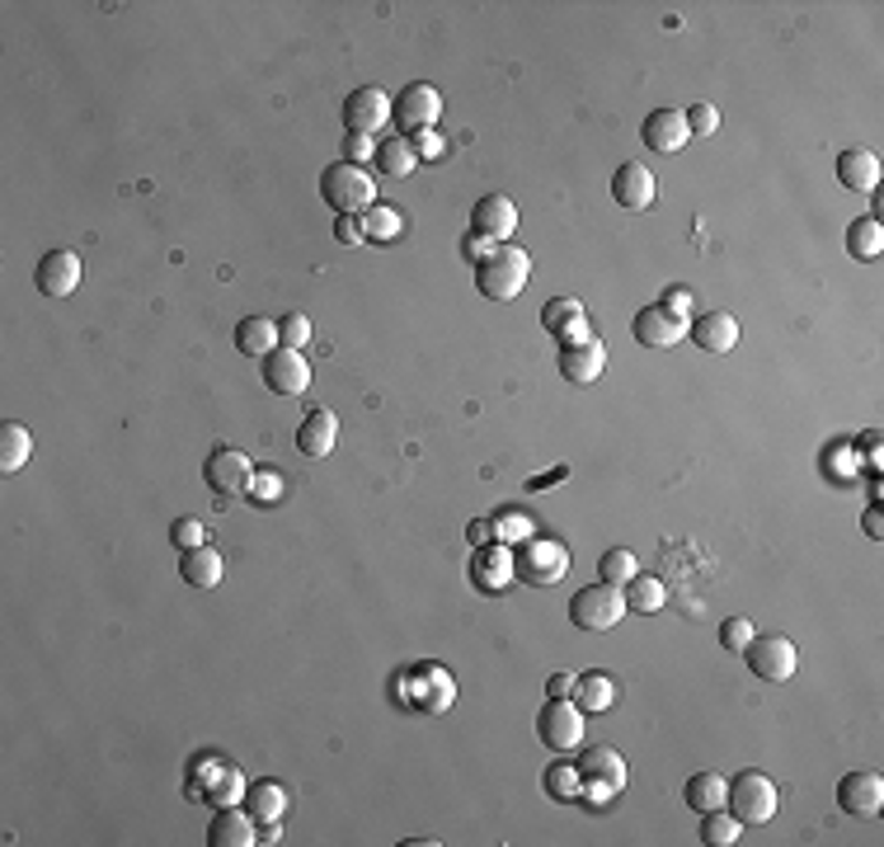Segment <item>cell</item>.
Returning <instances> with one entry per match:
<instances>
[{"mask_svg": "<svg viewBox=\"0 0 884 847\" xmlns=\"http://www.w3.org/2000/svg\"><path fill=\"white\" fill-rule=\"evenodd\" d=\"M527 278H532V259H527V250H522V245H513V240L495 245L489 259L476 264V288L489 301H513L527 288Z\"/></svg>", "mask_w": 884, "mask_h": 847, "instance_id": "cell-1", "label": "cell"}, {"mask_svg": "<svg viewBox=\"0 0 884 847\" xmlns=\"http://www.w3.org/2000/svg\"><path fill=\"white\" fill-rule=\"evenodd\" d=\"M320 194L334 207L339 217H363L367 207L376 203V179L367 175L363 165H349V161H334L325 175H320Z\"/></svg>", "mask_w": 884, "mask_h": 847, "instance_id": "cell-2", "label": "cell"}, {"mask_svg": "<svg viewBox=\"0 0 884 847\" xmlns=\"http://www.w3.org/2000/svg\"><path fill=\"white\" fill-rule=\"evenodd\" d=\"M188 800H202L217 809L236 805V800H245V777L221 753H202V758H194V772H188Z\"/></svg>", "mask_w": 884, "mask_h": 847, "instance_id": "cell-3", "label": "cell"}, {"mask_svg": "<svg viewBox=\"0 0 884 847\" xmlns=\"http://www.w3.org/2000/svg\"><path fill=\"white\" fill-rule=\"evenodd\" d=\"M725 805H729V815L739 824H767L771 815H777V805H781V791H777V782H771L767 772H739V777L729 782V791H725Z\"/></svg>", "mask_w": 884, "mask_h": 847, "instance_id": "cell-4", "label": "cell"}, {"mask_svg": "<svg viewBox=\"0 0 884 847\" xmlns=\"http://www.w3.org/2000/svg\"><path fill=\"white\" fill-rule=\"evenodd\" d=\"M626 593L616 589V583H589V589H579L570 598V621L579 631H612L621 617H626Z\"/></svg>", "mask_w": 884, "mask_h": 847, "instance_id": "cell-5", "label": "cell"}, {"mask_svg": "<svg viewBox=\"0 0 884 847\" xmlns=\"http://www.w3.org/2000/svg\"><path fill=\"white\" fill-rule=\"evenodd\" d=\"M513 570L527 583H560L564 575H570V546L555 541V537H527V541H518Z\"/></svg>", "mask_w": 884, "mask_h": 847, "instance_id": "cell-6", "label": "cell"}, {"mask_svg": "<svg viewBox=\"0 0 884 847\" xmlns=\"http://www.w3.org/2000/svg\"><path fill=\"white\" fill-rule=\"evenodd\" d=\"M391 118H395V127H401V137L405 132H433L438 127V118H443V94H438V85H428V81H414V85H405L401 90V100L391 104Z\"/></svg>", "mask_w": 884, "mask_h": 847, "instance_id": "cell-7", "label": "cell"}, {"mask_svg": "<svg viewBox=\"0 0 884 847\" xmlns=\"http://www.w3.org/2000/svg\"><path fill=\"white\" fill-rule=\"evenodd\" d=\"M739 654L748 659L752 678H762V683H786V678H795V669H800V654L786 636H752Z\"/></svg>", "mask_w": 884, "mask_h": 847, "instance_id": "cell-8", "label": "cell"}, {"mask_svg": "<svg viewBox=\"0 0 884 847\" xmlns=\"http://www.w3.org/2000/svg\"><path fill=\"white\" fill-rule=\"evenodd\" d=\"M537 734L551 753H570L583 740V711L570 702V696H545V706L537 715Z\"/></svg>", "mask_w": 884, "mask_h": 847, "instance_id": "cell-9", "label": "cell"}, {"mask_svg": "<svg viewBox=\"0 0 884 847\" xmlns=\"http://www.w3.org/2000/svg\"><path fill=\"white\" fill-rule=\"evenodd\" d=\"M202 481L212 495H245L254 481V462L240 447H212V457L202 462Z\"/></svg>", "mask_w": 884, "mask_h": 847, "instance_id": "cell-10", "label": "cell"}, {"mask_svg": "<svg viewBox=\"0 0 884 847\" xmlns=\"http://www.w3.org/2000/svg\"><path fill=\"white\" fill-rule=\"evenodd\" d=\"M391 94L382 90V85H357V90H349V100H344V123H349V132H357V137H376L386 123H391Z\"/></svg>", "mask_w": 884, "mask_h": 847, "instance_id": "cell-11", "label": "cell"}, {"mask_svg": "<svg viewBox=\"0 0 884 847\" xmlns=\"http://www.w3.org/2000/svg\"><path fill=\"white\" fill-rule=\"evenodd\" d=\"M560 376L570 386H593L602 372H607V344H602L597 334L589 339H574V344H560Z\"/></svg>", "mask_w": 884, "mask_h": 847, "instance_id": "cell-12", "label": "cell"}, {"mask_svg": "<svg viewBox=\"0 0 884 847\" xmlns=\"http://www.w3.org/2000/svg\"><path fill=\"white\" fill-rule=\"evenodd\" d=\"M263 386H269L273 395H301L311 386V363L301 358V349H273L269 358H263Z\"/></svg>", "mask_w": 884, "mask_h": 847, "instance_id": "cell-13", "label": "cell"}, {"mask_svg": "<svg viewBox=\"0 0 884 847\" xmlns=\"http://www.w3.org/2000/svg\"><path fill=\"white\" fill-rule=\"evenodd\" d=\"M470 226H476V236L495 240V245H508L518 236V203L508 194H489L476 203V213H470Z\"/></svg>", "mask_w": 884, "mask_h": 847, "instance_id": "cell-14", "label": "cell"}, {"mask_svg": "<svg viewBox=\"0 0 884 847\" xmlns=\"http://www.w3.org/2000/svg\"><path fill=\"white\" fill-rule=\"evenodd\" d=\"M631 334H635L645 349H673L677 339H687V320H683V316H673V311L664 307V301H658V307L635 311Z\"/></svg>", "mask_w": 884, "mask_h": 847, "instance_id": "cell-15", "label": "cell"}, {"mask_svg": "<svg viewBox=\"0 0 884 847\" xmlns=\"http://www.w3.org/2000/svg\"><path fill=\"white\" fill-rule=\"evenodd\" d=\"M33 282H38V292H43V297H71L75 288H81V255H75V250H48L43 259H38Z\"/></svg>", "mask_w": 884, "mask_h": 847, "instance_id": "cell-16", "label": "cell"}, {"mask_svg": "<svg viewBox=\"0 0 884 847\" xmlns=\"http://www.w3.org/2000/svg\"><path fill=\"white\" fill-rule=\"evenodd\" d=\"M654 194H658V184L649 175V165H639V161L616 165V175H612V203L616 207H626V213H645V207L654 203Z\"/></svg>", "mask_w": 884, "mask_h": 847, "instance_id": "cell-17", "label": "cell"}, {"mask_svg": "<svg viewBox=\"0 0 884 847\" xmlns=\"http://www.w3.org/2000/svg\"><path fill=\"white\" fill-rule=\"evenodd\" d=\"M639 137H645V146L654 151V156H673V151H683L691 142V127L677 109H654L645 123H639Z\"/></svg>", "mask_w": 884, "mask_h": 847, "instance_id": "cell-18", "label": "cell"}, {"mask_svg": "<svg viewBox=\"0 0 884 847\" xmlns=\"http://www.w3.org/2000/svg\"><path fill=\"white\" fill-rule=\"evenodd\" d=\"M838 805H842V815H856V819L880 815V805H884L880 772H846L838 782Z\"/></svg>", "mask_w": 884, "mask_h": 847, "instance_id": "cell-19", "label": "cell"}, {"mask_svg": "<svg viewBox=\"0 0 884 847\" xmlns=\"http://www.w3.org/2000/svg\"><path fill=\"white\" fill-rule=\"evenodd\" d=\"M579 777H583V791H593V796H616L621 786H626V763H621L616 748H593L589 758L579 763Z\"/></svg>", "mask_w": 884, "mask_h": 847, "instance_id": "cell-20", "label": "cell"}, {"mask_svg": "<svg viewBox=\"0 0 884 847\" xmlns=\"http://www.w3.org/2000/svg\"><path fill=\"white\" fill-rule=\"evenodd\" d=\"M687 334L696 349L706 353H729L739 344V316L734 311H701L696 320H687Z\"/></svg>", "mask_w": 884, "mask_h": 847, "instance_id": "cell-21", "label": "cell"}, {"mask_svg": "<svg viewBox=\"0 0 884 847\" xmlns=\"http://www.w3.org/2000/svg\"><path fill=\"white\" fill-rule=\"evenodd\" d=\"M207 843H212V847H254L259 843V824H254L250 809L221 805L212 815V824H207Z\"/></svg>", "mask_w": 884, "mask_h": 847, "instance_id": "cell-22", "label": "cell"}, {"mask_svg": "<svg viewBox=\"0 0 884 847\" xmlns=\"http://www.w3.org/2000/svg\"><path fill=\"white\" fill-rule=\"evenodd\" d=\"M880 175H884V165H880L875 151L856 146V151H842L838 156V184L846 188V194H875Z\"/></svg>", "mask_w": 884, "mask_h": 847, "instance_id": "cell-23", "label": "cell"}, {"mask_svg": "<svg viewBox=\"0 0 884 847\" xmlns=\"http://www.w3.org/2000/svg\"><path fill=\"white\" fill-rule=\"evenodd\" d=\"M334 443H339V414L334 410H311L306 420H301V428H297L301 457L320 462V457H330V452H334Z\"/></svg>", "mask_w": 884, "mask_h": 847, "instance_id": "cell-24", "label": "cell"}, {"mask_svg": "<svg viewBox=\"0 0 884 847\" xmlns=\"http://www.w3.org/2000/svg\"><path fill=\"white\" fill-rule=\"evenodd\" d=\"M470 579L480 583V589H489V593H499L508 579H518V570H513V556L503 551V546H476V560H470Z\"/></svg>", "mask_w": 884, "mask_h": 847, "instance_id": "cell-25", "label": "cell"}, {"mask_svg": "<svg viewBox=\"0 0 884 847\" xmlns=\"http://www.w3.org/2000/svg\"><path fill=\"white\" fill-rule=\"evenodd\" d=\"M541 326H545V334H560L564 344L589 339V326H583V301H574V297L545 301V307H541Z\"/></svg>", "mask_w": 884, "mask_h": 847, "instance_id": "cell-26", "label": "cell"}, {"mask_svg": "<svg viewBox=\"0 0 884 847\" xmlns=\"http://www.w3.org/2000/svg\"><path fill=\"white\" fill-rule=\"evenodd\" d=\"M278 344H282V339H278V320H269V316H245L240 326H236V349L245 358H269Z\"/></svg>", "mask_w": 884, "mask_h": 847, "instance_id": "cell-27", "label": "cell"}, {"mask_svg": "<svg viewBox=\"0 0 884 847\" xmlns=\"http://www.w3.org/2000/svg\"><path fill=\"white\" fill-rule=\"evenodd\" d=\"M179 575H184V583H194V589H217V583H221L217 546H194V551H179Z\"/></svg>", "mask_w": 884, "mask_h": 847, "instance_id": "cell-28", "label": "cell"}, {"mask_svg": "<svg viewBox=\"0 0 884 847\" xmlns=\"http://www.w3.org/2000/svg\"><path fill=\"white\" fill-rule=\"evenodd\" d=\"M288 791H282L278 782H254L245 786V809L254 815V824H278L282 815H288Z\"/></svg>", "mask_w": 884, "mask_h": 847, "instance_id": "cell-29", "label": "cell"}, {"mask_svg": "<svg viewBox=\"0 0 884 847\" xmlns=\"http://www.w3.org/2000/svg\"><path fill=\"white\" fill-rule=\"evenodd\" d=\"M616 702V678L612 673H583L574 678V706L589 715V711H607Z\"/></svg>", "mask_w": 884, "mask_h": 847, "instance_id": "cell-30", "label": "cell"}, {"mask_svg": "<svg viewBox=\"0 0 884 847\" xmlns=\"http://www.w3.org/2000/svg\"><path fill=\"white\" fill-rule=\"evenodd\" d=\"M725 791H729V782L720 777V772H691L687 786H683V800L696 809V815H706V809L725 805Z\"/></svg>", "mask_w": 884, "mask_h": 847, "instance_id": "cell-31", "label": "cell"}, {"mask_svg": "<svg viewBox=\"0 0 884 847\" xmlns=\"http://www.w3.org/2000/svg\"><path fill=\"white\" fill-rule=\"evenodd\" d=\"M414 165H419V151H414L409 137H386V142H376V169H382V175L405 179Z\"/></svg>", "mask_w": 884, "mask_h": 847, "instance_id": "cell-32", "label": "cell"}, {"mask_svg": "<svg viewBox=\"0 0 884 847\" xmlns=\"http://www.w3.org/2000/svg\"><path fill=\"white\" fill-rule=\"evenodd\" d=\"M621 593H626L631 612H645V617L664 612V602H668V589H664V579H658V575H631V583Z\"/></svg>", "mask_w": 884, "mask_h": 847, "instance_id": "cell-33", "label": "cell"}, {"mask_svg": "<svg viewBox=\"0 0 884 847\" xmlns=\"http://www.w3.org/2000/svg\"><path fill=\"white\" fill-rule=\"evenodd\" d=\"M29 457H33V433L19 420H6L0 424V471H19Z\"/></svg>", "mask_w": 884, "mask_h": 847, "instance_id": "cell-34", "label": "cell"}, {"mask_svg": "<svg viewBox=\"0 0 884 847\" xmlns=\"http://www.w3.org/2000/svg\"><path fill=\"white\" fill-rule=\"evenodd\" d=\"M846 255L852 259H880L884 255V231H880V217H861L846 226Z\"/></svg>", "mask_w": 884, "mask_h": 847, "instance_id": "cell-35", "label": "cell"}, {"mask_svg": "<svg viewBox=\"0 0 884 847\" xmlns=\"http://www.w3.org/2000/svg\"><path fill=\"white\" fill-rule=\"evenodd\" d=\"M739 834H743V824L734 819L729 809L715 805V809H706V815H701V838L710 847H734V843H739Z\"/></svg>", "mask_w": 884, "mask_h": 847, "instance_id": "cell-36", "label": "cell"}, {"mask_svg": "<svg viewBox=\"0 0 884 847\" xmlns=\"http://www.w3.org/2000/svg\"><path fill=\"white\" fill-rule=\"evenodd\" d=\"M363 236L376 240V245H391L395 236H401V213L386 207V203H372L367 213H363Z\"/></svg>", "mask_w": 884, "mask_h": 847, "instance_id": "cell-37", "label": "cell"}, {"mask_svg": "<svg viewBox=\"0 0 884 847\" xmlns=\"http://www.w3.org/2000/svg\"><path fill=\"white\" fill-rule=\"evenodd\" d=\"M597 575H602V583H616V589H626L631 575H639V565H635V556L626 551V546H612V551H602Z\"/></svg>", "mask_w": 884, "mask_h": 847, "instance_id": "cell-38", "label": "cell"}, {"mask_svg": "<svg viewBox=\"0 0 884 847\" xmlns=\"http://www.w3.org/2000/svg\"><path fill=\"white\" fill-rule=\"evenodd\" d=\"M545 791H551L555 800H574V796H583V777H579V767H574V763H555L551 772H545Z\"/></svg>", "mask_w": 884, "mask_h": 847, "instance_id": "cell-39", "label": "cell"}, {"mask_svg": "<svg viewBox=\"0 0 884 847\" xmlns=\"http://www.w3.org/2000/svg\"><path fill=\"white\" fill-rule=\"evenodd\" d=\"M278 339H282V349H306L311 344V320L301 311H288L278 320Z\"/></svg>", "mask_w": 884, "mask_h": 847, "instance_id": "cell-40", "label": "cell"}, {"mask_svg": "<svg viewBox=\"0 0 884 847\" xmlns=\"http://www.w3.org/2000/svg\"><path fill=\"white\" fill-rule=\"evenodd\" d=\"M202 537H207V533H202L198 518H175V523H169V541H175V551H194V546H207Z\"/></svg>", "mask_w": 884, "mask_h": 847, "instance_id": "cell-41", "label": "cell"}, {"mask_svg": "<svg viewBox=\"0 0 884 847\" xmlns=\"http://www.w3.org/2000/svg\"><path fill=\"white\" fill-rule=\"evenodd\" d=\"M752 636H758V631H752V621H748V617H725V621H720V645L734 650V654H739Z\"/></svg>", "mask_w": 884, "mask_h": 847, "instance_id": "cell-42", "label": "cell"}, {"mask_svg": "<svg viewBox=\"0 0 884 847\" xmlns=\"http://www.w3.org/2000/svg\"><path fill=\"white\" fill-rule=\"evenodd\" d=\"M527 533H532V523H527L522 514H499L495 518V537L499 541H527Z\"/></svg>", "mask_w": 884, "mask_h": 847, "instance_id": "cell-43", "label": "cell"}, {"mask_svg": "<svg viewBox=\"0 0 884 847\" xmlns=\"http://www.w3.org/2000/svg\"><path fill=\"white\" fill-rule=\"evenodd\" d=\"M683 118H687V127H691V132H701V137H710V132L720 127V113H715L710 104H691V109L683 113Z\"/></svg>", "mask_w": 884, "mask_h": 847, "instance_id": "cell-44", "label": "cell"}, {"mask_svg": "<svg viewBox=\"0 0 884 847\" xmlns=\"http://www.w3.org/2000/svg\"><path fill=\"white\" fill-rule=\"evenodd\" d=\"M344 161H349V165L376 161V137H357V132H349V137H344Z\"/></svg>", "mask_w": 884, "mask_h": 847, "instance_id": "cell-45", "label": "cell"}, {"mask_svg": "<svg viewBox=\"0 0 884 847\" xmlns=\"http://www.w3.org/2000/svg\"><path fill=\"white\" fill-rule=\"evenodd\" d=\"M278 489H282L278 476H263V471H254V481H250V489H245V495H254L259 504H278Z\"/></svg>", "mask_w": 884, "mask_h": 847, "instance_id": "cell-46", "label": "cell"}, {"mask_svg": "<svg viewBox=\"0 0 884 847\" xmlns=\"http://www.w3.org/2000/svg\"><path fill=\"white\" fill-rule=\"evenodd\" d=\"M334 236H339V245H363L367 236H363V217H339L334 221Z\"/></svg>", "mask_w": 884, "mask_h": 847, "instance_id": "cell-47", "label": "cell"}, {"mask_svg": "<svg viewBox=\"0 0 884 847\" xmlns=\"http://www.w3.org/2000/svg\"><path fill=\"white\" fill-rule=\"evenodd\" d=\"M664 307H668L673 316L691 320V307H696V301H691V292H687V288H668V292H664Z\"/></svg>", "mask_w": 884, "mask_h": 847, "instance_id": "cell-48", "label": "cell"}, {"mask_svg": "<svg viewBox=\"0 0 884 847\" xmlns=\"http://www.w3.org/2000/svg\"><path fill=\"white\" fill-rule=\"evenodd\" d=\"M466 537H470V546H489L495 541V518H476L466 527Z\"/></svg>", "mask_w": 884, "mask_h": 847, "instance_id": "cell-49", "label": "cell"}, {"mask_svg": "<svg viewBox=\"0 0 884 847\" xmlns=\"http://www.w3.org/2000/svg\"><path fill=\"white\" fill-rule=\"evenodd\" d=\"M489 250H495V240H485V236H476V231H470V240H466V259H489Z\"/></svg>", "mask_w": 884, "mask_h": 847, "instance_id": "cell-50", "label": "cell"}, {"mask_svg": "<svg viewBox=\"0 0 884 847\" xmlns=\"http://www.w3.org/2000/svg\"><path fill=\"white\" fill-rule=\"evenodd\" d=\"M545 696H574V678H570V673H551V683H545Z\"/></svg>", "mask_w": 884, "mask_h": 847, "instance_id": "cell-51", "label": "cell"}, {"mask_svg": "<svg viewBox=\"0 0 884 847\" xmlns=\"http://www.w3.org/2000/svg\"><path fill=\"white\" fill-rule=\"evenodd\" d=\"M414 151H419V156H443V137H438V132H419Z\"/></svg>", "mask_w": 884, "mask_h": 847, "instance_id": "cell-52", "label": "cell"}, {"mask_svg": "<svg viewBox=\"0 0 884 847\" xmlns=\"http://www.w3.org/2000/svg\"><path fill=\"white\" fill-rule=\"evenodd\" d=\"M570 476V466H555V471H545V476H532L527 481V489H545V485H555V481H564Z\"/></svg>", "mask_w": 884, "mask_h": 847, "instance_id": "cell-53", "label": "cell"}, {"mask_svg": "<svg viewBox=\"0 0 884 847\" xmlns=\"http://www.w3.org/2000/svg\"><path fill=\"white\" fill-rule=\"evenodd\" d=\"M880 533H884V518H880V504H875V508H865V537L880 541Z\"/></svg>", "mask_w": 884, "mask_h": 847, "instance_id": "cell-54", "label": "cell"}, {"mask_svg": "<svg viewBox=\"0 0 884 847\" xmlns=\"http://www.w3.org/2000/svg\"><path fill=\"white\" fill-rule=\"evenodd\" d=\"M865 452H871V466H880V433L875 428L865 433Z\"/></svg>", "mask_w": 884, "mask_h": 847, "instance_id": "cell-55", "label": "cell"}, {"mask_svg": "<svg viewBox=\"0 0 884 847\" xmlns=\"http://www.w3.org/2000/svg\"><path fill=\"white\" fill-rule=\"evenodd\" d=\"M282 834H278V824H259V843H278Z\"/></svg>", "mask_w": 884, "mask_h": 847, "instance_id": "cell-56", "label": "cell"}]
</instances>
